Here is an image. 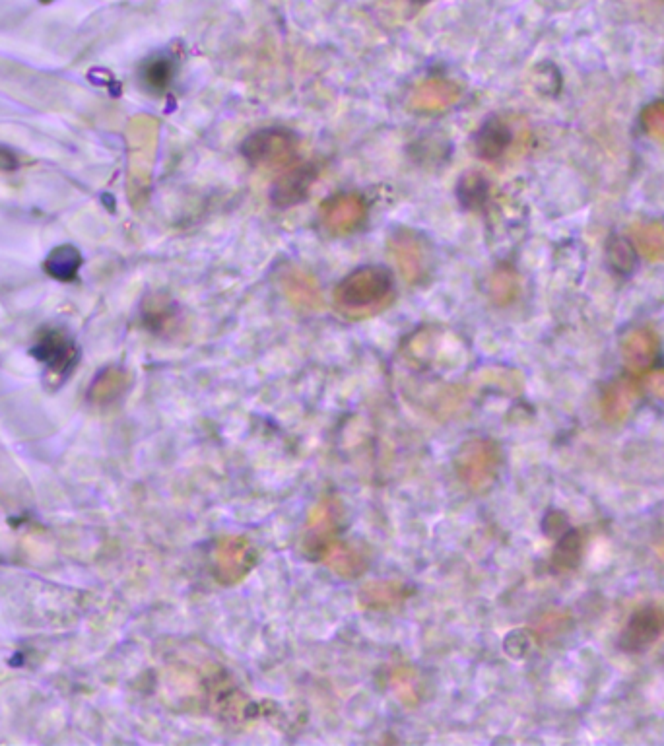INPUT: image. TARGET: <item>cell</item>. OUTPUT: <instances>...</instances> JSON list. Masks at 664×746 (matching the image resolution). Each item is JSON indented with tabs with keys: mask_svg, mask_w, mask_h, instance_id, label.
<instances>
[{
	"mask_svg": "<svg viewBox=\"0 0 664 746\" xmlns=\"http://www.w3.org/2000/svg\"><path fill=\"white\" fill-rule=\"evenodd\" d=\"M395 298V282L383 267H362L348 274L336 288L334 300L338 309L352 317L364 319L381 313Z\"/></svg>",
	"mask_w": 664,
	"mask_h": 746,
	"instance_id": "obj_1",
	"label": "cell"
},
{
	"mask_svg": "<svg viewBox=\"0 0 664 746\" xmlns=\"http://www.w3.org/2000/svg\"><path fill=\"white\" fill-rule=\"evenodd\" d=\"M503 465L498 441L472 438L465 441L455 457V471L470 494L482 496L494 488Z\"/></svg>",
	"mask_w": 664,
	"mask_h": 746,
	"instance_id": "obj_2",
	"label": "cell"
},
{
	"mask_svg": "<svg viewBox=\"0 0 664 746\" xmlns=\"http://www.w3.org/2000/svg\"><path fill=\"white\" fill-rule=\"evenodd\" d=\"M259 564V550L247 537H224L212 550V574L222 585H237Z\"/></svg>",
	"mask_w": 664,
	"mask_h": 746,
	"instance_id": "obj_3",
	"label": "cell"
},
{
	"mask_svg": "<svg viewBox=\"0 0 664 746\" xmlns=\"http://www.w3.org/2000/svg\"><path fill=\"white\" fill-rule=\"evenodd\" d=\"M298 152V136L282 127L255 131L241 144V154L253 166H280L290 162Z\"/></svg>",
	"mask_w": 664,
	"mask_h": 746,
	"instance_id": "obj_4",
	"label": "cell"
},
{
	"mask_svg": "<svg viewBox=\"0 0 664 746\" xmlns=\"http://www.w3.org/2000/svg\"><path fill=\"white\" fill-rule=\"evenodd\" d=\"M340 521H342V508L338 500L332 496L321 498L309 511V517L305 523V535H303V552L311 560L321 562L325 550L338 539Z\"/></svg>",
	"mask_w": 664,
	"mask_h": 746,
	"instance_id": "obj_5",
	"label": "cell"
},
{
	"mask_svg": "<svg viewBox=\"0 0 664 746\" xmlns=\"http://www.w3.org/2000/svg\"><path fill=\"white\" fill-rule=\"evenodd\" d=\"M32 354L45 364L47 372L57 377H68L78 364V348L63 331H45L35 342Z\"/></svg>",
	"mask_w": 664,
	"mask_h": 746,
	"instance_id": "obj_6",
	"label": "cell"
},
{
	"mask_svg": "<svg viewBox=\"0 0 664 746\" xmlns=\"http://www.w3.org/2000/svg\"><path fill=\"white\" fill-rule=\"evenodd\" d=\"M663 632V612L655 607H645L631 616L628 626L620 634L618 645L626 653H639L655 644Z\"/></svg>",
	"mask_w": 664,
	"mask_h": 746,
	"instance_id": "obj_7",
	"label": "cell"
},
{
	"mask_svg": "<svg viewBox=\"0 0 664 746\" xmlns=\"http://www.w3.org/2000/svg\"><path fill=\"white\" fill-rule=\"evenodd\" d=\"M317 177L319 168L315 164H301L282 173L270 189V201L278 208H292L303 203Z\"/></svg>",
	"mask_w": 664,
	"mask_h": 746,
	"instance_id": "obj_8",
	"label": "cell"
},
{
	"mask_svg": "<svg viewBox=\"0 0 664 746\" xmlns=\"http://www.w3.org/2000/svg\"><path fill=\"white\" fill-rule=\"evenodd\" d=\"M620 352L631 372H647L655 366L661 344L651 329L635 327L620 340Z\"/></svg>",
	"mask_w": 664,
	"mask_h": 746,
	"instance_id": "obj_9",
	"label": "cell"
},
{
	"mask_svg": "<svg viewBox=\"0 0 664 746\" xmlns=\"http://www.w3.org/2000/svg\"><path fill=\"white\" fill-rule=\"evenodd\" d=\"M412 595V589L402 581H369L358 595V601L369 611H389L402 605Z\"/></svg>",
	"mask_w": 664,
	"mask_h": 746,
	"instance_id": "obj_10",
	"label": "cell"
},
{
	"mask_svg": "<svg viewBox=\"0 0 664 746\" xmlns=\"http://www.w3.org/2000/svg\"><path fill=\"white\" fill-rule=\"evenodd\" d=\"M637 401V391L626 379H616L602 391L600 410L608 424H622L631 414Z\"/></svg>",
	"mask_w": 664,
	"mask_h": 746,
	"instance_id": "obj_11",
	"label": "cell"
},
{
	"mask_svg": "<svg viewBox=\"0 0 664 746\" xmlns=\"http://www.w3.org/2000/svg\"><path fill=\"white\" fill-rule=\"evenodd\" d=\"M513 142V133L499 117L488 119L474 135V150L482 160H498Z\"/></svg>",
	"mask_w": 664,
	"mask_h": 746,
	"instance_id": "obj_12",
	"label": "cell"
},
{
	"mask_svg": "<svg viewBox=\"0 0 664 746\" xmlns=\"http://www.w3.org/2000/svg\"><path fill=\"white\" fill-rule=\"evenodd\" d=\"M321 562H325L336 576L346 577V579L360 577L367 570V558L364 552L338 539L325 550Z\"/></svg>",
	"mask_w": 664,
	"mask_h": 746,
	"instance_id": "obj_13",
	"label": "cell"
},
{
	"mask_svg": "<svg viewBox=\"0 0 664 746\" xmlns=\"http://www.w3.org/2000/svg\"><path fill=\"white\" fill-rule=\"evenodd\" d=\"M635 249L649 261H664V226L661 222H641L631 228Z\"/></svg>",
	"mask_w": 664,
	"mask_h": 746,
	"instance_id": "obj_14",
	"label": "cell"
},
{
	"mask_svg": "<svg viewBox=\"0 0 664 746\" xmlns=\"http://www.w3.org/2000/svg\"><path fill=\"white\" fill-rule=\"evenodd\" d=\"M583 548H585V541L579 529L565 531L552 552V568L556 572L575 570L583 558Z\"/></svg>",
	"mask_w": 664,
	"mask_h": 746,
	"instance_id": "obj_15",
	"label": "cell"
},
{
	"mask_svg": "<svg viewBox=\"0 0 664 746\" xmlns=\"http://www.w3.org/2000/svg\"><path fill=\"white\" fill-rule=\"evenodd\" d=\"M175 76V61L166 55H158L146 61L140 68V80L152 94H164Z\"/></svg>",
	"mask_w": 664,
	"mask_h": 746,
	"instance_id": "obj_16",
	"label": "cell"
},
{
	"mask_svg": "<svg viewBox=\"0 0 664 746\" xmlns=\"http://www.w3.org/2000/svg\"><path fill=\"white\" fill-rule=\"evenodd\" d=\"M606 261L616 274L620 276L631 274L635 271V263H637V249L633 241L624 236H612L606 243Z\"/></svg>",
	"mask_w": 664,
	"mask_h": 746,
	"instance_id": "obj_17",
	"label": "cell"
},
{
	"mask_svg": "<svg viewBox=\"0 0 664 746\" xmlns=\"http://www.w3.org/2000/svg\"><path fill=\"white\" fill-rule=\"evenodd\" d=\"M80 253L70 247V245H63V247H57L45 261V271L49 272L53 278L57 280H63V282H70L76 278L78 269H80Z\"/></svg>",
	"mask_w": 664,
	"mask_h": 746,
	"instance_id": "obj_18",
	"label": "cell"
},
{
	"mask_svg": "<svg viewBox=\"0 0 664 746\" xmlns=\"http://www.w3.org/2000/svg\"><path fill=\"white\" fill-rule=\"evenodd\" d=\"M457 197L468 210H480L488 201V181L480 173L468 171L457 185Z\"/></svg>",
	"mask_w": 664,
	"mask_h": 746,
	"instance_id": "obj_19",
	"label": "cell"
},
{
	"mask_svg": "<svg viewBox=\"0 0 664 746\" xmlns=\"http://www.w3.org/2000/svg\"><path fill=\"white\" fill-rule=\"evenodd\" d=\"M391 686L395 696L399 698L400 704L404 706H416L420 700L418 692V675L410 667H397L391 675Z\"/></svg>",
	"mask_w": 664,
	"mask_h": 746,
	"instance_id": "obj_20",
	"label": "cell"
},
{
	"mask_svg": "<svg viewBox=\"0 0 664 746\" xmlns=\"http://www.w3.org/2000/svg\"><path fill=\"white\" fill-rule=\"evenodd\" d=\"M641 125L651 138H655L657 142H664V102L647 105L641 113Z\"/></svg>",
	"mask_w": 664,
	"mask_h": 746,
	"instance_id": "obj_21",
	"label": "cell"
},
{
	"mask_svg": "<svg viewBox=\"0 0 664 746\" xmlns=\"http://www.w3.org/2000/svg\"><path fill=\"white\" fill-rule=\"evenodd\" d=\"M503 647L507 651L509 657L513 659H521L525 657L532 649V636L531 632L527 630H513L511 634H507Z\"/></svg>",
	"mask_w": 664,
	"mask_h": 746,
	"instance_id": "obj_22",
	"label": "cell"
},
{
	"mask_svg": "<svg viewBox=\"0 0 664 746\" xmlns=\"http://www.w3.org/2000/svg\"><path fill=\"white\" fill-rule=\"evenodd\" d=\"M647 391L657 399V401H663L664 403V370H651L647 375Z\"/></svg>",
	"mask_w": 664,
	"mask_h": 746,
	"instance_id": "obj_23",
	"label": "cell"
},
{
	"mask_svg": "<svg viewBox=\"0 0 664 746\" xmlns=\"http://www.w3.org/2000/svg\"><path fill=\"white\" fill-rule=\"evenodd\" d=\"M16 168V160L10 152H6L4 148H0V170L10 171Z\"/></svg>",
	"mask_w": 664,
	"mask_h": 746,
	"instance_id": "obj_24",
	"label": "cell"
},
{
	"mask_svg": "<svg viewBox=\"0 0 664 746\" xmlns=\"http://www.w3.org/2000/svg\"><path fill=\"white\" fill-rule=\"evenodd\" d=\"M41 2H51V0H41Z\"/></svg>",
	"mask_w": 664,
	"mask_h": 746,
	"instance_id": "obj_25",
	"label": "cell"
}]
</instances>
